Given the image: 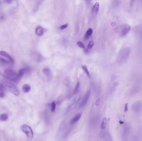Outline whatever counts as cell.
<instances>
[{"label":"cell","mask_w":142,"mask_h":141,"mask_svg":"<svg viewBox=\"0 0 142 141\" xmlns=\"http://www.w3.org/2000/svg\"><path fill=\"white\" fill-rule=\"evenodd\" d=\"M68 27V24H64L63 25L61 26L60 27V29H64L67 28Z\"/></svg>","instance_id":"33"},{"label":"cell","mask_w":142,"mask_h":141,"mask_svg":"<svg viewBox=\"0 0 142 141\" xmlns=\"http://www.w3.org/2000/svg\"><path fill=\"white\" fill-rule=\"evenodd\" d=\"M131 127L129 124H125L124 125L123 131V141H128L130 136Z\"/></svg>","instance_id":"5"},{"label":"cell","mask_w":142,"mask_h":141,"mask_svg":"<svg viewBox=\"0 0 142 141\" xmlns=\"http://www.w3.org/2000/svg\"><path fill=\"white\" fill-rule=\"evenodd\" d=\"M99 9V4L98 2H96L93 7V11L94 13L97 14Z\"/></svg>","instance_id":"19"},{"label":"cell","mask_w":142,"mask_h":141,"mask_svg":"<svg viewBox=\"0 0 142 141\" xmlns=\"http://www.w3.org/2000/svg\"><path fill=\"white\" fill-rule=\"evenodd\" d=\"M130 29H131V27L130 26L125 25L122 30L121 33V36H125L128 33H129Z\"/></svg>","instance_id":"11"},{"label":"cell","mask_w":142,"mask_h":141,"mask_svg":"<svg viewBox=\"0 0 142 141\" xmlns=\"http://www.w3.org/2000/svg\"><path fill=\"white\" fill-rule=\"evenodd\" d=\"M77 44L79 46V47L80 48H84L85 47V45L81 41H78V42H77Z\"/></svg>","instance_id":"30"},{"label":"cell","mask_w":142,"mask_h":141,"mask_svg":"<svg viewBox=\"0 0 142 141\" xmlns=\"http://www.w3.org/2000/svg\"><path fill=\"white\" fill-rule=\"evenodd\" d=\"M82 68L83 69L84 71L86 73L87 75L88 76V77L89 78H90V73H89V71L88 70V69L87 68V67L86 66H85V65H83V66H82Z\"/></svg>","instance_id":"25"},{"label":"cell","mask_w":142,"mask_h":141,"mask_svg":"<svg viewBox=\"0 0 142 141\" xmlns=\"http://www.w3.org/2000/svg\"><path fill=\"white\" fill-rule=\"evenodd\" d=\"M107 119L106 118H104L102 120L101 126V128L102 129H104L106 128V126L107 125Z\"/></svg>","instance_id":"20"},{"label":"cell","mask_w":142,"mask_h":141,"mask_svg":"<svg viewBox=\"0 0 142 141\" xmlns=\"http://www.w3.org/2000/svg\"><path fill=\"white\" fill-rule=\"evenodd\" d=\"M22 89H23V92H25V93H27L30 91L31 88H30V86L29 85L26 84L23 86Z\"/></svg>","instance_id":"21"},{"label":"cell","mask_w":142,"mask_h":141,"mask_svg":"<svg viewBox=\"0 0 142 141\" xmlns=\"http://www.w3.org/2000/svg\"><path fill=\"white\" fill-rule=\"evenodd\" d=\"M128 104H125V108H124V111L125 112H126V111H128Z\"/></svg>","instance_id":"35"},{"label":"cell","mask_w":142,"mask_h":141,"mask_svg":"<svg viewBox=\"0 0 142 141\" xmlns=\"http://www.w3.org/2000/svg\"><path fill=\"white\" fill-rule=\"evenodd\" d=\"M130 53V48L128 47H124L122 48L118 53L117 62L120 64L125 63L129 58Z\"/></svg>","instance_id":"1"},{"label":"cell","mask_w":142,"mask_h":141,"mask_svg":"<svg viewBox=\"0 0 142 141\" xmlns=\"http://www.w3.org/2000/svg\"><path fill=\"white\" fill-rule=\"evenodd\" d=\"M90 94H91L90 90H88L86 92V93H85V94L83 98L82 102L80 104V106L83 107L86 104L87 102L88 101V100L89 99L90 96Z\"/></svg>","instance_id":"8"},{"label":"cell","mask_w":142,"mask_h":141,"mask_svg":"<svg viewBox=\"0 0 142 141\" xmlns=\"http://www.w3.org/2000/svg\"><path fill=\"white\" fill-rule=\"evenodd\" d=\"M3 75L6 79L11 82L18 83L20 81L18 77V74L12 69L6 70Z\"/></svg>","instance_id":"2"},{"label":"cell","mask_w":142,"mask_h":141,"mask_svg":"<svg viewBox=\"0 0 142 141\" xmlns=\"http://www.w3.org/2000/svg\"><path fill=\"white\" fill-rule=\"evenodd\" d=\"M134 1H133V0L130 1L129 5H130V7H132V6H133V3H134Z\"/></svg>","instance_id":"36"},{"label":"cell","mask_w":142,"mask_h":141,"mask_svg":"<svg viewBox=\"0 0 142 141\" xmlns=\"http://www.w3.org/2000/svg\"><path fill=\"white\" fill-rule=\"evenodd\" d=\"M12 63L11 62L8 60H6L5 59L0 58V65H8Z\"/></svg>","instance_id":"17"},{"label":"cell","mask_w":142,"mask_h":141,"mask_svg":"<svg viewBox=\"0 0 142 141\" xmlns=\"http://www.w3.org/2000/svg\"><path fill=\"white\" fill-rule=\"evenodd\" d=\"M65 84L67 87H68L70 85V80L68 79V78L65 79Z\"/></svg>","instance_id":"32"},{"label":"cell","mask_w":142,"mask_h":141,"mask_svg":"<svg viewBox=\"0 0 142 141\" xmlns=\"http://www.w3.org/2000/svg\"><path fill=\"white\" fill-rule=\"evenodd\" d=\"M132 109L136 113H139L142 111V101L135 102L132 106Z\"/></svg>","instance_id":"6"},{"label":"cell","mask_w":142,"mask_h":141,"mask_svg":"<svg viewBox=\"0 0 142 141\" xmlns=\"http://www.w3.org/2000/svg\"><path fill=\"white\" fill-rule=\"evenodd\" d=\"M100 100L99 99H97V101H96L95 103V104L97 106H98L99 105V104H100Z\"/></svg>","instance_id":"34"},{"label":"cell","mask_w":142,"mask_h":141,"mask_svg":"<svg viewBox=\"0 0 142 141\" xmlns=\"http://www.w3.org/2000/svg\"><path fill=\"white\" fill-rule=\"evenodd\" d=\"M139 91V87H133V89H132L130 92V94L131 95H133L135 94H136Z\"/></svg>","instance_id":"23"},{"label":"cell","mask_w":142,"mask_h":141,"mask_svg":"<svg viewBox=\"0 0 142 141\" xmlns=\"http://www.w3.org/2000/svg\"><path fill=\"white\" fill-rule=\"evenodd\" d=\"M118 85V83L116 82L113 84V85L112 86V87H111V88L110 89V92H111V93L115 91V89H116V88L117 87Z\"/></svg>","instance_id":"28"},{"label":"cell","mask_w":142,"mask_h":141,"mask_svg":"<svg viewBox=\"0 0 142 141\" xmlns=\"http://www.w3.org/2000/svg\"><path fill=\"white\" fill-rule=\"evenodd\" d=\"M44 29L41 26H38L35 29V33L38 36H42L44 34Z\"/></svg>","instance_id":"12"},{"label":"cell","mask_w":142,"mask_h":141,"mask_svg":"<svg viewBox=\"0 0 142 141\" xmlns=\"http://www.w3.org/2000/svg\"><path fill=\"white\" fill-rule=\"evenodd\" d=\"M79 88H80V83L79 82H78L77 83V84H76L75 87L74 89V94H76L78 92L79 90Z\"/></svg>","instance_id":"26"},{"label":"cell","mask_w":142,"mask_h":141,"mask_svg":"<svg viewBox=\"0 0 142 141\" xmlns=\"http://www.w3.org/2000/svg\"><path fill=\"white\" fill-rule=\"evenodd\" d=\"M94 45V42L93 41H91L88 44L87 48L88 49H91Z\"/></svg>","instance_id":"29"},{"label":"cell","mask_w":142,"mask_h":141,"mask_svg":"<svg viewBox=\"0 0 142 141\" xmlns=\"http://www.w3.org/2000/svg\"><path fill=\"white\" fill-rule=\"evenodd\" d=\"M21 130L25 133L27 137V141H30L33 137V132L31 128L26 125H23L21 126Z\"/></svg>","instance_id":"4"},{"label":"cell","mask_w":142,"mask_h":141,"mask_svg":"<svg viewBox=\"0 0 142 141\" xmlns=\"http://www.w3.org/2000/svg\"><path fill=\"white\" fill-rule=\"evenodd\" d=\"M8 119V116L6 113H3L0 115V120L2 121H5L7 120Z\"/></svg>","instance_id":"22"},{"label":"cell","mask_w":142,"mask_h":141,"mask_svg":"<svg viewBox=\"0 0 142 141\" xmlns=\"http://www.w3.org/2000/svg\"><path fill=\"white\" fill-rule=\"evenodd\" d=\"M6 89L1 83L0 84V98H3L6 95Z\"/></svg>","instance_id":"13"},{"label":"cell","mask_w":142,"mask_h":141,"mask_svg":"<svg viewBox=\"0 0 142 141\" xmlns=\"http://www.w3.org/2000/svg\"><path fill=\"white\" fill-rule=\"evenodd\" d=\"M93 33V29L91 28H89L88 29V30L86 31V33L85 35L84 39H88L89 38V37Z\"/></svg>","instance_id":"18"},{"label":"cell","mask_w":142,"mask_h":141,"mask_svg":"<svg viewBox=\"0 0 142 141\" xmlns=\"http://www.w3.org/2000/svg\"><path fill=\"white\" fill-rule=\"evenodd\" d=\"M55 108H56V103L54 101L52 102V103L51 104V110L52 112H54V111L55 110Z\"/></svg>","instance_id":"27"},{"label":"cell","mask_w":142,"mask_h":141,"mask_svg":"<svg viewBox=\"0 0 142 141\" xmlns=\"http://www.w3.org/2000/svg\"><path fill=\"white\" fill-rule=\"evenodd\" d=\"M6 90H8L13 93L16 96H18L20 94V92L18 88L13 83L10 82L8 80H4L1 82Z\"/></svg>","instance_id":"3"},{"label":"cell","mask_w":142,"mask_h":141,"mask_svg":"<svg viewBox=\"0 0 142 141\" xmlns=\"http://www.w3.org/2000/svg\"><path fill=\"white\" fill-rule=\"evenodd\" d=\"M42 72L48 78H50L51 77V72L50 70L48 68H44L42 70Z\"/></svg>","instance_id":"15"},{"label":"cell","mask_w":142,"mask_h":141,"mask_svg":"<svg viewBox=\"0 0 142 141\" xmlns=\"http://www.w3.org/2000/svg\"><path fill=\"white\" fill-rule=\"evenodd\" d=\"M135 31L136 34L141 39H142V27H137L136 28Z\"/></svg>","instance_id":"16"},{"label":"cell","mask_w":142,"mask_h":141,"mask_svg":"<svg viewBox=\"0 0 142 141\" xmlns=\"http://www.w3.org/2000/svg\"><path fill=\"white\" fill-rule=\"evenodd\" d=\"M40 2H41V1H39V2H38V3H37L35 5V6L34 7V8L33 9V11L34 12H35L36 11L38 10V8L39 7V6L40 5Z\"/></svg>","instance_id":"31"},{"label":"cell","mask_w":142,"mask_h":141,"mask_svg":"<svg viewBox=\"0 0 142 141\" xmlns=\"http://www.w3.org/2000/svg\"><path fill=\"white\" fill-rule=\"evenodd\" d=\"M100 137L104 141H113L111 135L108 132L103 131L100 133Z\"/></svg>","instance_id":"7"},{"label":"cell","mask_w":142,"mask_h":141,"mask_svg":"<svg viewBox=\"0 0 142 141\" xmlns=\"http://www.w3.org/2000/svg\"><path fill=\"white\" fill-rule=\"evenodd\" d=\"M121 4V1L120 0H114L112 3V6L113 8H116L118 7Z\"/></svg>","instance_id":"24"},{"label":"cell","mask_w":142,"mask_h":141,"mask_svg":"<svg viewBox=\"0 0 142 141\" xmlns=\"http://www.w3.org/2000/svg\"><path fill=\"white\" fill-rule=\"evenodd\" d=\"M26 73V68H23L20 69L18 72V79L19 80H20L25 74Z\"/></svg>","instance_id":"14"},{"label":"cell","mask_w":142,"mask_h":141,"mask_svg":"<svg viewBox=\"0 0 142 141\" xmlns=\"http://www.w3.org/2000/svg\"><path fill=\"white\" fill-rule=\"evenodd\" d=\"M0 55L6 58L7 59H8V60L11 62V63H14V61L13 59L11 57V56L9 54H8V53L4 51H0Z\"/></svg>","instance_id":"9"},{"label":"cell","mask_w":142,"mask_h":141,"mask_svg":"<svg viewBox=\"0 0 142 141\" xmlns=\"http://www.w3.org/2000/svg\"><path fill=\"white\" fill-rule=\"evenodd\" d=\"M81 116H82V114L81 113H78V114L76 115L75 116L73 117V118L70 120V124L71 125H73L76 123L81 118Z\"/></svg>","instance_id":"10"}]
</instances>
